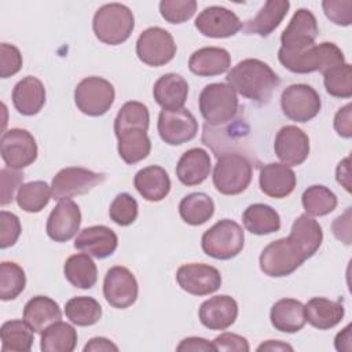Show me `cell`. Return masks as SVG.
Returning a JSON list of instances; mask_svg holds the SVG:
<instances>
[{"label":"cell","instance_id":"7a4b0ae2","mask_svg":"<svg viewBox=\"0 0 352 352\" xmlns=\"http://www.w3.org/2000/svg\"><path fill=\"white\" fill-rule=\"evenodd\" d=\"M278 59L287 70L298 74L314 72H320L323 74L330 69L345 63L342 51L334 43L329 41L312 44L307 48L296 51L279 48Z\"/></svg>","mask_w":352,"mask_h":352},{"label":"cell","instance_id":"60d3db41","mask_svg":"<svg viewBox=\"0 0 352 352\" xmlns=\"http://www.w3.org/2000/svg\"><path fill=\"white\" fill-rule=\"evenodd\" d=\"M302 206L309 216H326L337 206L336 194L326 186L315 184L308 187L301 197Z\"/></svg>","mask_w":352,"mask_h":352},{"label":"cell","instance_id":"484cf974","mask_svg":"<svg viewBox=\"0 0 352 352\" xmlns=\"http://www.w3.org/2000/svg\"><path fill=\"white\" fill-rule=\"evenodd\" d=\"M231 66L230 52L220 47H204L192 52L188 59L191 73L201 77H212L226 73Z\"/></svg>","mask_w":352,"mask_h":352},{"label":"cell","instance_id":"8d00e7d4","mask_svg":"<svg viewBox=\"0 0 352 352\" xmlns=\"http://www.w3.org/2000/svg\"><path fill=\"white\" fill-rule=\"evenodd\" d=\"M77 345V331L66 322H55L41 333L43 352H72Z\"/></svg>","mask_w":352,"mask_h":352},{"label":"cell","instance_id":"603a6c76","mask_svg":"<svg viewBox=\"0 0 352 352\" xmlns=\"http://www.w3.org/2000/svg\"><path fill=\"white\" fill-rule=\"evenodd\" d=\"M287 238L301 257L308 260L319 250L323 241V231L320 224L309 214H300L294 220Z\"/></svg>","mask_w":352,"mask_h":352},{"label":"cell","instance_id":"f35d334b","mask_svg":"<svg viewBox=\"0 0 352 352\" xmlns=\"http://www.w3.org/2000/svg\"><path fill=\"white\" fill-rule=\"evenodd\" d=\"M65 315L73 324L92 326L102 318V307L94 297L77 296L66 301Z\"/></svg>","mask_w":352,"mask_h":352},{"label":"cell","instance_id":"9f6ffc18","mask_svg":"<svg viewBox=\"0 0 352 352\" xmlns=\"http://www.w3.org/2000/svg\"><path fill=\"white\" fill-rule=\"evenodd\" d=\"M110 352L118 351V346L104 337H94L84 346V352Z\"/></svg>","mask_w":352,"mask_h":352},{"label":"cell","instance_id":"ffe728a7","mask_svg":"<svg viewBox=\"0 0 352 352\" xmlns=\"http://www.w3.org/2000/svg\"><path fill=\"white\" fill-rule=\"evenodd\" d=\"M198 316L205 327L210 330H226L236 320L238 304L231 296H214L201 304Z\"/></svg>","mask_w":352,"mask_h":352},{"label":"cell","instance_id":"f5cc1de1","mask_svg":"<svg viewBox=\"0 0 352 352\" xmlns=\"http://www.w3.org/2000/svg\"><path fill=\"white\" fill-rule=\"evenodd\" d=\"M334 129L341 138L349 139L352 136V104L351 103L345 104L336 113Z\"/></svg>","mask_w":352,"mask_h":352},{"label":"cell","instance_id":"c3c4849f","mask_svg":"<svg viewBox=\"0 0 352 352\" xmlns=\"http://www.w3.org/2000/svg\"><path fill=\"white\" fill-rule=\"evenodd\" d=\"M324 15L336 25L349 26L352 23L351 0H324L322 1Z\"/></svg>","mask_w":352,"mask_h":352},{"label":"cell","instance_id":"7c38bea8","mask_svg":"<svg viewBox=\"0 0 352 352\" xmlns=\"http://www.w3.org/2000/svg\"><path fill=\"white\" fill-rule=\"evenodd\" d=\"M0 153L7 168L19 170L36 161L37 143L29 131L11 128L1 136Z\"/></svg>","mask_w":352,"mask_h":352},{"label":"cell","instance_id":"680465c9","mask_svg":"<svg viewBox=\"0 0 352 352\" xmlns=\"http://www.w3.org/2000/svg\"><path fill=\"white\" fill-rule=\"evenodd\" d=\"M351 324H348L346 327H344L337 336H336V340H334V345H336V349L337 351H345V352H349L352 349V345H351Z\"/></svg>","mask_w":352,"mask_h":352},{"label":"cell","instance_id":"cb8c5ba5","mask_svg":"<svg viewBox=\"0 0 352 352\" xmlns=\"http://www.w3.org/2000/svg\"><path fill=\"white\" fill-rule=\"evenodd\" d=\"M212 169L209 154L199 147L190 148L183 153L177 165L176 176L184 186H197L206 180Z\"/></svg>","mask_w":352,"mask_h":352},{"label":"cell","instance_id":"f1b7e54d","mask_svg":"<svg viewBox=\"0 0 352 352\" xmlns=\"http://www.w3.org/2000/svg\"><path fill=\"white\" fill-rule=\"evenodd\" d=\"M305 320L319 330H329L337 326L344 315L345 308L340 301L324 297H314L304 305Z\"/></svg>","mask_w":352,"mask_h":352},{"label":"cell","instance_id":"f6af8a7d","mask_svg":"<svg viewBox=\"0 0 352 352\" xmlns=\"http://www.w3.org/2000/svg\"><path fill=\"white\" fill-rule=\"evenodd\" d=\"M138 209V202L131 194L120 192L110 205L109 216L116 224L126 227L136 220Z\"/></svg>","mask_w":352,"mask_h":352},{"label":"cell","instance_id":"7bdbcfd3","mask_svg":"<svg viewBox=\"0 0 352 352\" xmlns=\"http://www.w3.org/2000/svg\"><path fill=\"white\" fill-rule=\"evenodd\" d=\"M26 286V275L21 265L14 261L0 264V298L3 301L16 298Z\"/></svg>","mask_w":352,"mask_h":352},{"label":"cell","instance_id":"7402d4cb","mask_svg":"<svg viewBox=\"0 0 352 352\" xmlns=\"http://www.w3.org/2000/svg\"><path fill=\"white\" fill-rule=\"evenodd\" d=\"M258 183L261 191L271 198H286L296 187L297 179L293 169L285 164L271 162L260 169Z\"/></svg>","mask_w":352,"mask_h":352},{"label":"cell","instance_id":"e575fe53","mask_svg":"<svg viewBox=\"0 0 352 352\" xmlns=\"http://www.w3.org/2000/svg\"><path fill=\"white\" fill-rule=\"evenodd\" d=\"M65 278L78 289H91L98 280V270L94 260L87 253L70 256L63 265Z\"/></svg>","mask_w":352,"mask_h":352},{"label":"cell","instance_id":"e0dca14e","mask_svg":"<svg viewBox=\"0 0 352 352\" xmlns=\"http://www.w3.org/2000/svg\"><path fill=\"white\" fill-rule=\"evenodd\" d=\"M276 157L287 166L301 165L309 155V138L296 125L282 126L274 143Z\"/></svg>","mask_w":352,"mask_h":352},{"label":"cell","instance_id":"681fc988","mask_svg":"<svg viewBox=\"0 0 352 352\" xmlns=\"http://www.w3.org/2000/svg\"><path fill=\"white\" fill-rule=\"evenodd\" d=\"M0 180H1V191H0V205L6 206L12 202L14 194L18 187L23 183V173L18 169L3 168L0 170Z\"/></svg>","mask_w":352,"mask_h":352},{"label":"cell","instance_id":"ab89813d","mask_svg":"<svg viewBox=\"0 0 352 352\" xmlns=\"http://www.w3.org/2000/svg\"><path fill=\"white\" fill-rule=\"evenodd\" d=\"M51 195L52 190L45 182L34 180L19 187L16 194V204L22 210L28 213H37L48 205Z\"/></svg>","mask_w":352,"mask_h":352},{"label":"cell","instance_id":"7dc6e473","mask_svg":"<svg viewBox=\"0 0 352 352\" xmlns=\"http://www.w3.org/2000/svg\"><path fill=\"white\" fill-rule=\"evenodd\" d=\"M22 227L16 214L1 210L0 212V248L6 249L18 241Z\"/></svg>","mask_w":352,"mask_h":352},{"label":"cell","instance_id":"ba28073f","mask_svg":"<svg viewBox=\"0 0 352 352\" xmlns=\"http://www.w3.org/2000/svg\"><path fill=\"white\" fill-rule=\"evenodd\" d=\"M176 50L172 34L160 26L146 29L136 41L138 58L153 67L169 63L175 58Z\"/></svg>","mask_w":352,"mask_h":352},{"label":"cell","instance_id":"4fadbf2b","mask_svg":"<svg viewBox=\"0 0 352 352\" xmlns=\"http://www.w3.org/2000/svg\"><path fill=\"white\" fill-rule=\"evenodd\" d=\"M160 138L170 144L179 146L192 140L198 132V121L187 109L161 110L158 116Z\"/></svg>","mask_w":352,"mask_h":352},{"label":"cell","instance_id":"52a82bcc","mask_svg":"<svg viewBox=\"0 0 352 352\" xmlns=\"http://www.w3.org/2000/svg\"><path fill=\"white\" fill-rule=\"evenodd\" d=\"M116 98L114 87L102 77L91 76L81 80L74 89V102L77 109L91 117L106 114Z\"/></svg>","mask_w":352,"mask_h":352},{"label":"cell","instance_id":"6f0895ef","mask_svg":"<svg viewBox=\"0 0 352 352\" xmlns=\"http://www.w3.org/2000/svg\"><path fill=\"white\" fill-rule=\"evenodd\" d=\"M336 177L337 182L348 191L351 192V173H349V157L344 158L336 170Z\"/></svg>","mask_w":352,"mask_h":352},{"label":"cell","instance_id":"4dcf8cb0","mask_svg":"<svg viewBox=\"0 0 352 352\" xmlns=\"http://www.w3.org/2000/svg\"><path fill=\"white\" fill-rule=\"evenodd\" d=\"M290 3L287 0H268L261 10L249 19L245 25L246 33L258 34L261 37L270 36L283 21L289 11Z\"/></svg>","mask_w":352,"mask_h":352},{"label":"cell","instance_id":"4316f807","mask_svg":"<svg viewBox=\"0 0 352 352\" xmlns=\"http://www.w3.org/2000/svg\"><path fill=\"white\" fill-rule=\"evenodd\" d=\"M153 95L162 110H179L187 100L188 84L182 76L168 73L155 81Z\"/></svg>","mask_w":352,"mask_h":352},{"label":"cell","instance_id":"ee69618b","mask_svg":"<svg viewBox=\"0 0 352 352\" xmlns=\"http://www.w3.org/2000/svg\"><path fill=\"white\" fill-rule=\"evenodd\" d=\"M323 84L329 95L334 98L352 96V67L349 63L340 65L323 73Z\"/></svg>","mask_w":352,"mask_h":352},{"label":"cell","instance_id":"d590c367","mask_svg":"<svg viewBox=\"0 0 352 352\" xmlns=\"http://www.w3.org/2000/svg\"><path fill=\"white\" fill-rule=\"evenodd\" d=\"M0 338L1 352H29L34 341L32 327L19 319L4 322L0 329Z\"/></svg>","mask_w":352,"mask_h":352},{"label":"cell","instance_id":"816d5d0a","mask_svg":"<svg viewBox=\"0 0 352 352\" xmlns=\"http://www.w3.org/2000/svg\"><path fill=\"white\" fill-rule=\"evenodd\" d=\"M216 351L224 352H249L250 346L245 337L235 333H223L217 336L213 341Z\"/></svg>","mask_w":352,"mask_h":352},{"label":"cell","instance_id":"6da1fadb","mask_svg":"<svg viewBox=\"0 0 352 352\" xmlns=\"http://www.w3.org/2000/svg\"><path fill=\"white\" fill-rule=\"evenodd\" d=\"M228 85L256 103H268L280 80L270 65L260 59L248 58L236 63L227 74Z\"/></svg>","mask_w":352,"mask_h":352},{"label":"cell","instance_id":"f546056e","mask_svg":"<svg viewBox=\"0 0 352 352\" xmlns=\"http://www.w3.org/2000/svg\"><path fill=\"white\" fill-rule=\"evenodd\" d=\"M62 312L58 302L47 296L30 298L23 308V320L34 333H43L48 326L60 320Z\"/></svg>","mask_w":352,"mask_h":352},{"label":"cell","instance_id":"8992f818","mask_svg":"<svg viewBox=\"0 0 352 352\" xmlns=\"http://www.w3.org/2000/svg\"><path fill=\"white\" fill-rule=\"evenodd\" d=\"M245 243L242 227L230 219L219 220L205 231L201 239L202 250L217 260H230L241 253Z\"/></svg>","mask_w":352,"mask_h":352},{"label":"cell","instance_id":"db71d44e","mask_svg":"<svg viewBox=\"0 0 352 352\" xmlns=\"http://www.w3.org/2000/svg\"><path fill=\"white\" fill-rule=\"evenodd\" d=\"M333 234L337 239L345 245L351 243V208H346L345 213L338 216L333 221Z\"/></svg>","mask_w":352,"mask_h":352},{"label":"cell","instance_id":"d4e9b609","mask_svg":"<svg viewBox=\"0 0 352 352\" xmlns=\"http://www.w3.org/2000/svg\"><path fill=\"white\" fill-rule=\"evenodd\" d=\"M12 103L23 116L37 114L45 103L44 84L34 76L23 77L12 89Z\"/></svg>","mask_w":352,"mask_h":352},{"label":"cell","instance_id":"91938a15","mask_svg":"<svg viewBox=\"0 0 352 352\" xmlns=\"http://www.w3.org/2000/svg\"><path fill=\"white\" fill-rule=\"evenodd\" d=\"M257 351H293V346L282 342V341H276V340H268L265 342H263L261 345L257 346Z\"/></svg>","mask_w":352,"mask_h":352},{"label":"cell","instance_id":"d6a6232c","mask_svg":"<svg viewBox=\"0 0 352 352\" xmlns=\"http://www.w3.org/2000/svg\"><path fill=\"white\" fill-rule=\"evenodd\" d=\"M245 228L256 235H268L279 231L280 217L278 212L265 204H253L242 214Z\"/></svg>","mask_w":352,"mask_h":352},{"label":"cell","instance_id":"277c9868","mask_svg":"<svg viewBox=\"0 0 352 352\" xmlns=\"http://www.w3.org/2000/svg\"><path fill=\"white\" fill-rule=\"evenodd\" d=\"M199 111L210 126L231 122L239 107L236 92L226 82L208 84L199 94Z\"/></svg>","mask_w":352,"mask_h":352},{"label":"cell","instance_id":"74e56055","mask_svg":"<svg viewBox=\"0 0 352 352\" xmlns=\"http://www.w3.org/2000/svg\"><path fill=\"white\" fill-rule=\"evenodd\" d=\"M180 217L190 226L206 223L214 213V204L205 192H191L179 204Z\"/></svg>","mask_w":352,"mask_h":352},{"label":"cell","instance_id":"9a60e30c","mask_svg":"<svg viewBox=\"0 0 352 352\" xmlns=\"http://www.w3.org/2000/svg\"><path fill=\"white\" fill-rule=\"evenodd\" d=\"M138 282L133 274L122 265L111 267L103 280V296L106 301L118 309L135 304L138 298Z\"/></svg>","mask_w":352,"mask_h":352},{"label":"cell","instance_id":"44dd1931","mask_svg":"<svg viewBox=\"0 0 352 352\" xmlns=\"http://www.w3.org/2000/svg\"><path fill=\"white\" fill-rule=\"evenodd\" d=\"M118 246L117 234L106 226H91L80 231L74 241V248L94 256L106 258L111 256Z\"/></svg>","mask_w":352,"mask_h":352},{"label":"cell","instance_id":"3957f363","mask_svg":"<svg viewBox=\"0 0 352 352\" xmlns=\"http://www.w3.org/2000/svg\"><path fill=\"white\" fill-rule=\"evenodd\" d=\"M135 28L132 11L121 3H109L98 8L94 15L92 29L99 41L118 45L126 41Z\"/></svg>","mask_w":352,"mask_h":352},{"label":"cell","instance_id":"1f68e13d","mask_svg":"<svg viewBox=\"0 0 352 352\" xmlns=\"http://www.w3.org/2000/svg\"><path fill=\"white\" fill-rule=\"evenodd\" d=\"M270 319L275 330L283 333H297L307 322L304 304L294 298L278 300L271 308Z\"/></svg>","mask_w":352,"mask_h":352},{"label":"cell","instance_id":"ac0fdd59","mask_svg":"<svg viewBox=\"0 0 352 352\" xmlns=\"http://www.w3.org/2000/svg\"><path fill=\"white\" fill-rule=\"evenodd\" d=\"M318 32L319 29L315 15L307 8H300L294 12L287 28L280 34V48L286 51L307 48L315 44Z\"/></svg>","mask_w":352,"mask_h":352},{"label":"cell","instance_id":"9c48e42d","mask_svg":"<svg viewBox=\"0 0 352 352\" xmlns=\"http://www.w3.org/2000/svg\"><path fill=\"white\" fill-rule=\"evenodd\" d=\"M260 270L272 278L293 274L305 260L292 245L289 238H279L268 243L260 254Z\"/></svg>","mask_w":352,"mask_h":352},{"label":"cell","instance_id":"b9f144b4","mask_svg":"<svg viewBox=\"0 0 352 352\" xmlns=\"http://www.w3.org/2000/svg\"><path fill=\"white\" fill-rule=\"evenodd\" d=\"M150 124V113L146 104L142 102L131 100L122 104L114 120V133L118 135L122 131L139 128L147 132Z\"/></svg>","mask_w":352,"mask_h":352},{"label":"cell","instance_id":"5bb4252c","mask_svg":"<svg viewBox=\"0 0 352 352\" xmlns=\"http://www.w3.org/2000/svg\"><path fill=\"white\" fill-rule=\"evenodd\" d=\"M176 280L184 292L192 296H208L221 286L219 270L204 263H190L179 267Z\"/></svg>","mask_w":352,"mask_h":352},{"label":"cell","instance_id":"f907efd6","mask_svg":"<svg viewBox=\"0 0 352 352\" xmlns=\"http://www.w3.org/2000/svg\"><path fill=\"white\" fill-rule=\"evenodd\" d=\"M0 76L1 78L11 77L16 74L22 67V55L19 50L8 43H1L0 45Z\"/></svg>","mask_w":352,"mask_h":352},{"label":"cell","instance_id":"83f0119b","mask_svg":"<svg viewBox=\"0 0 352 352\" xmlns=\"http://www.w3.org/2000/svg\"><path fill=\"white\" fill-rule=\"evenodd\" d=\"M133 184L138 192L150 202L162 201L170 191L169 175L158 165L140 169L133 177Z\"/></svg>","mask_w":352,"mask_h":352},{"label":"cell","instance_id":"11a10c76","mask_svg":"<svg viewBox=\"0 0 352 352\" xmlns=\"http://www.w3.org/2000/svg\"><path fill=\"white\" fill-rule=\"evenodd\" d=\"M176 351H192V352H209V351H216L213 342H209L205 338L201 337H187L180 341V344L176 346Z\"/></svg>","mask_w":352,"mask_h":352},{"label":"cell","instance_id":"2e32d148","mask_svg":"<svg viewBox=\"0 0 352 352\" xmlns=\"http://www.w3.org/2000/svg\"><path fill=\"white\" fill-rule=\"evenodd\" d=\"M195 28L206 37L226 38L236 34L242 29V22L234 11L220 6H210L198 14Z\"/></svg>","mask_w":352,"mask_h":352},{"label":"cell","instance_id":"d6986e66","mask_svg":"<svg viewBox=\"0 0 352 352\" xmlns=\"http://www.w3.org/2000/svg\"><path fill=\"white\" fill-rule=\"evenodd\" d=\"M80 224L81 212L78 205L73 199L65 198L51 210L47 220V234L55 242H66L77 234Z\"/></svg>","mask_w":352,"mask_h":352},{"label":"cell","instance_id":"836d02e7","mask_svg":"<svg viewBox=\"0 0 352 352\" xmlns=\"http://www.w3.org/2000/svg\"><path fill=\"white\" fill-rule=\"evenodd\" d=\"M118 140V154L124 162L132 165L144 160L151 151V142L146 131L132 128L116 135Z\"/></svg>","mask_w":352,"mask_h":352},{"label":"cell","instance_id":"bcb514c9","mask_svg":"<svg viewBox=\"0 0 352 352\" xmlns=\"http://www.w3.org/2000/svg\"><path fill=\"white\" fill-rule=\"evenodd\" d=\"M195 11V0H162L160 3V12L169 23H183L188 21Z\"/></svg>","mask_w":352,"mask_h":352},{"label":"cell","instance_id":"8fae6325","mask_svg":"<svg viewBox=\"0 0 352 352\" xmlns=\"http://www.w3.org/2000/svg\"><path fill=\"white\" fill-rule=\"evenodd\" d=\"M106 179L104 173L94 172L81 166H69L60 169L52 179L51 190L54 199L72 198L74 195L87 194Z\"/></svg>","mask_w":352,"mask_h":352},{"label":"cell","instance_id":"5b68a950","mask_svg":"<svg viewBox=\"0 0 352 352\" xmlns=\"http://www.w3.org/2000/svg\"><path fill=\"white\" fill-rule=\"evenodd\" d=\"M252 162L242 154L227 151L217 157L213 169V186L220 194L238 195L252 182Z\"/></svg>","mask_w":352,"mask_h":352},{"label":"cell","instance_id":"30bf717a","mask_svg":"<svg viewBox=\"0 0 352 352\" xmlns=\"http://www.w3.org/2000/svg\"><path fill=\"white\" fill-rule=\"evenodd\" d=\"M283 114L296 122H307L315 118L322 107L320 96L308 84H292L280 95Z\"/></svg>","mask_w":352,"mask_h":352}]
</instances>
